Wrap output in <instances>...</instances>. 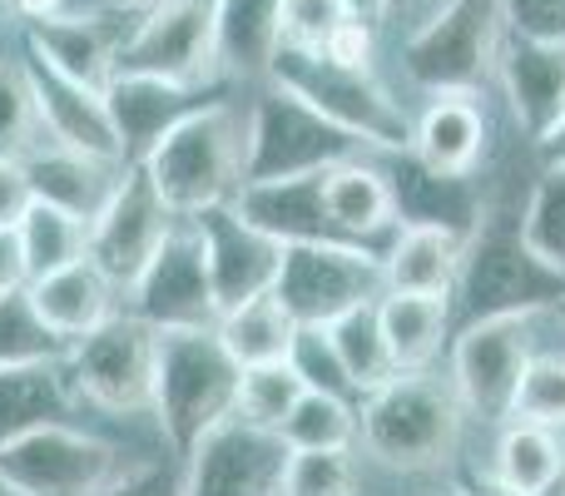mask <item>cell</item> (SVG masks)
I'll return each instance as SVG.
<instances>
[{
	"mask_svg": "<svg viewBox=\"0 0 565 496\" xmlns=\"http://www.w3.org/2000/svg\"><path fill=\"white\" fill-rule=\"evenodd\" d=\"M248 155V115H238L228 99H209L194 115H184L154 155L145 159V175L164 194L174 214H199L209 204H228L244 184Z\"/></svg>",
	"mask_w": 565,
	"mask_h": 496,
	"instance_id": "6da1fadb",
	"label": "cell"
},
{
	"mask_svg": "<svg viewBox=\"0 0 565 496\" xmlns=\"http://www.w3.org/2000/svg\"><path fill=\"white\" fill-rule=\"evenodd\" d=\"M238 368L218 328H159L154 342V412L179 457L194 452L214 422L238 412Z\"/></svg>",
	"mask_w": 565,
	"mask_h": 496,
	"instance_id": "7a4b0ae2",
	"label": "cell"
},
{
	"mask_svg": "<svg viewBox=\"0 0 565 496\" xmlns=\"http://www.w3.org/2000/svg\"><path fill=\"white\" fill-rule=\"evenodd\" d=\"M457 328L481 318H531L565 298V268L526 244L521 224H481L461 249L457 268Z\"/></svg>",
	"mask_w": 565,
	"mask_h": 496,
	"instance_id": "3957f363",
	"label": "cell"
},
{
	"mask_svg": "<svg viewBox=\"0 0 565 496\" xmlns=\"http://www.w3.org/2000/svg\"><path fill=\"white\" fill-rule=\"evenodd\" d=\"M358 432L362 447L377 462L402 472H417L441 462L457 447L461 432V398L457 388L437 382L427 368L397 372L382 388H372L358 402Z\"/></svg>",
	"mask_w": 565,
	"mask_h": 496,
	"instance_id": "277c9868",
	"label": "cell"
},
{
	"mask_svg": "<svg viewBox=\"0 0 565 496\" xmlns=\"http://www.w3.org/2000/svg\"><path fill=\"white\" fill-rule=\"evenodd\" d=\"M268 80H278L282 89L302 95L312 109L342 125L348 135H358L372 149H392V155H412V119L387 89L372 80V70H352L328 60L322 50L302 45H278Z\"/></svg>",
	"mask_w": 565,
	"mask_h": 496,
	"instance_id": "5b68a950",
	"label": "cell"
},
{
	"mask_svg": "<svg viewBox=\"0 0 565 496\" xmlns=\"http://www.w3.org/2000/svg\"><path fill=\"white\" fill-rule=\"evenodd\" d=\"M362 139L332 125L322 109H312L302 95L282 89L278 80L254 99L248 109V155H244V184H268V179H298L318 169L358 159Z\"/></svg>",
	"mask_w": 565,
	"mask_h": 496,
	"instance_id": "8992f818",
	"label": "cell"
},
{
	"mask_svg": "<svg viewBox=\"0 0 565 496\" xmlns=\"http://www.w3.org/2000/svg\"><path fill=\"white\" fill-rule=\"evenodd\" d=\"M501 0H447L431 10L402 45V70L412 85L447 95V89H477L501 50Z\"/></svg>",
	"mask_w": 565,
	"mask_h": 496,
	"instance_id": "52a82bcc",
	"label": "cell"
},
{
	"mask_svg": "<svg viewBox=\"0 0 565 496\" xmlns=\"http://www.w3.org/2000/svg\"><path fill=\"white\" fill-rule=\"evenodd\" d=\"M387 293V268L372 249L352 244H282L274 298L292 323H338L358 303H377Z\"/></svg>",
	"mask_w": 565,
	"mask_h": 496,
	"instance_id": "ba28073f",
	"label": "cell"
},
{
	"mask_svg": "<svg viewBox=\"0 0 565 496\" xmlns=\"http://www.w3.org/2000/svg\"><path fill=\"white\" fill-rule=\"evenodd\" d=\"M154 342H159V328H149L145 318L109 313L99 328L75 338L65 352L75 392L109 412L154 408Z\"/></svg>",
	"mask_w": 565,
	"mask_h": 496,
	"instance_id": "9c48e42d",
	"label": "cell"
},
{
	"mask_svg": "<svg viewBox=\"0 0 565 496\" xmlns=\"http://www.w3.org/2000/svg\"><path fill=\"white\" fill-rule=\"evenodd\" d=\"M129 313L145 318L149 328H218L209 253L194 214H179L169 224L149 268L129 283Z\"/></svg>",
	"mask_w": 565,
	"mask_h": 496,
	"instance_id": "30bf717a",
	"label": "cell"
},
{
	"mask_svg": "<svg viewBox=\"0 0 565 496\" xmlns=\"http://www.w3.org/2000/svg\"><path fill=\"white\" fill-rule=\"evenodd\" d=\"M288 452L282 432L228 412L184 457V496H282Z\"/></svg>",
	"mask_w": 565,
	"mask_h": 496,
	"instance_id": "8fae6325",
	"label": "cell"
},
{
	"mask_svg": "<svg viewBox=\"0 0 565 496\" xmlns=\"http://www.w3.org/2000/svg\"><path fill=\"white\" fill-rule=\"evenodd\" d=\"M0 482L20 496H99L115 482V447L65 422L0 447Z\"/></svg>",
	"mask_w": 565,
	"mask_h": 496,
	"instance_id": "7c38bea8",
	"label": "cell"
},
{
	"mask_svg": "<svg viewBox=\"0 0 565 496\" xmlns=\"http://www.w3.org/2000/svg\"><path fill=\"white\" fill-rule=\"evenodd\" d=\"M214 10L218 0H154L119 35L115 70L204 85L214 75Z\"/></svg>",
	"mask_w": 565,
	"mask_h": 496,
	"instance_id": "4fadbf2b",
	"label": "cell"
},
{
	"mask_svg": "<svg viewBox=\"0 0 565 496\" xmlns=\"http://www.w3.org/2000/svg\"><path fill=\"white\" fill-rule=\"evenodd\" d=\"M174 219L179 214L164 204V194H159L154 179L145 175V165H135V169H125V179H119V189L109 194V204L89 219L85 253L99 263V273H105L115 288L129 293V283L149 268V258L159 253Z\"/></svg>",
	"mask_w": 565,
	"mask_h": 496,
	"instance_id": "5bb4252c",
	"label": "cell"
},
{
	"mask_svg": "<svg viewBox=\"0 0 565 496\" xmlns=\"http://www.w3.org/2000/svg\"><path fill=\"white\" fill-rule=\"evenodd\" d=\"M531 358L526 318H481L451 338V388L481 422H507Z\"/></svg>",
	"mask_w": 565,
	"mask_h": 496,
	"instance_id": "9a60e30c",
	"label": "cell"
},
{
	"mask_svg": "<svg viewBox=\"0 0 565 496\" xmlns=\"http://www.w3.org/2000/svg\"><path fill=\"white\" fill-rule=\"evenodd\" d=\"M199 234H204L209 253V283H214V303L218 318L238 303L258 298V293H274L282 244L264 229H254L234 204H209L194 214Z\"/></svg>",
	"mask_w": 565,
	"mask_h": 496,
	"instance_id": "2e32d148",
	"label": "cell"
},
{
	"mask_svg": "<svg viewBox=\"0 0 565 496\" xmlns=\"http://www.w3.org/2000/svg\"><path fill=\"white\" fill-rule=\"evenodd\" d=\"M199 105H209L204 85H179L164 75H139V70H115L105 85V109L119 139V165L135 169L154 155V145L179 125L184 115H194Z\"/></svg>",
	"mask_w": 565,
	"mask_h": 496,
	"instance_id": "e0dca14e",
	"label": "cell"
},
{
	"mask_svg": "<svg viewBox=\"0 0 565 496\" xmlns=\"http://www.w3.org/2000/svg\"><path fill=\"white\" fill-rule=\"evenodd\" d=\"M20 70H25V80H30L35 119L50 135V145H65V149L99 155V159H119V139H115V125H109V109H105V89H89V85H79V80L60 75L35 50H25Z\"/></svg>",
	"mask_w": 565,
	"mask_h": 496,
	"instance_id": "ac0fdd59",
	"label": "cell"
},
{
	"mask_svg": "<svg viewBox=\"0 0 565 496\" xmlns=\"http://www.w3.org/2000/svg\"><path fill=\"white\" fill-rule=\"evenodd\" d=\"M322 175H328V169L298 175V179H268V184H238V194L228 199V204L254 229L274 234L278 244H352V249H362L358 239L332 224L328 199H322Z\"/></svg>",
	"mask_w": 565,
	"mask_h": 496,
	"instance_id": "d6986e66",
	"label": "cell"
},
{
	"mask_svg": "<svg viewBox=\"0 0 565 496\" xmlns=\"http://www.w3.org/2000/svg\"><path fill=\"white\" fill-rule=\"evenodd\" d=\"M20 165H25L30 194L55 204V209H65V214H75V219H85V229H89V219L109 204L119 179H125V165H119V159L79 155V149H65V145L25 149Z\"/></svg>",
	"mask_w": 565,
	"mask_h": 496,
	"instance_id": "ffe728a7",
	"label": "cell"
},
{
	"mask_svg": "<svg viewBox=\"0 0 565 496\" xmlns=\"http://www.w3.org/2000/svg\"><path fill=\"white\" fill-rule=\"evenodd\" d=\"M25 50H35L60 75L79 80L89 89H105L109 75H115L119 30L105 15H70V10H60V15L25 20Z\"/></svg>",
	"mask_w": 565,
	"mask_h": 496,
	"instance_id": "44dd1931",
	"label": "cell"
},
{
	"mask_svg": "<svg viewBox=\"0 0 565 496\" xmlns=\"http://www.w3.org/2000/svg\"><path fill=\"white\" fill-rule=\"evenodd\" d=\"M497 65H501V85H507V99L516 109L521 129L541 135V129L556 125L561 95H565V45H556V40H531L511 30V40L497 50Z\"/></svg>",
	"mask_w": 565,
	"mask_h": 496,
	"instance_id": "7402d4cb",
	"label": "cell"
},
{
	"mask_svg": "<svg viewBox=\"0 0 565 496\" xmlns=\"http://www.w3.org/2000/svg\"><path fill=\"white\" fill-rule=\"evenodd\" d=\"M487 149V115L471 99V89H447L427 105V115L412 125V155L437 179H461Z\"/></svg>",
	"mask_w": 565,
	"mask_h": 496,
	"instance_id": "603a6c76",
	"label": "cell"
},
{
	"mask_svg": "<svg viewBox=\"0 0 565 496\" xmlns=\"http://www.w3.org/2000/svg\"><path fill=\"white\" fill-rule=\"evenodd\" d=\"M25 293H30V303H35V313L65 342L85 338L89 328H99V323L115 313V283L99 273V263L89 258V253L65 263V268L45 273V278H30Z\"/></svg>",
	"mask_w": 565,
	"mask_h": 496,
	"instance_id": "cb8c5ba5",
	"label": "cell"
},
{
	"mask_svg": "<svg viewBox=\"0 0 565 496\" xmlns=\"http://www.w3.org/2000/svg\"><path fill=\"white\" fill-rule=\"evenodd\" d=\"M461 249L467 239L457 234L451 224H437V219H407L392 239L387 258V288L402 293H447L457 288V268H461Z\"/></svg>",
	"mask_w": 565,
	"mask_h": 496,
	"instance_id": "d4e9b609",
	"label": "cell"
},
{
	"mask_svg": "<svg viewBox=\"0 0 565 496\" xmlns=\"http://www.w3.org/2000/svg\"><path fill=\"white\" fill-rule=\"evenodd\" d=\"M70 412H75V378H65L60 362L0 368V447L45 422H65Z\"/></svg>",
	"mask_w": 565,
	"mask_h": 496,
	"instance_id": "484cf974",
	"label": "cell"
},
{
	"mask_svg": "<svg viewBox=\"0 0 565 496\" xmlns=\"http://www.w3.org/2000/svg\"><path fill=\"white\" fill-rule=\"evenodd\" d=\"M377 318H382V338H387L397 372H417L437 358L441 338L451 333V298L447 293L387 288L377 298Z\"/></svg>",
	"mask_w": 565,
	"mask_h": 496,
	"instance_id": "4316f807",
	"label": "cell"
},
{
	"mask_svg": "<svg viewBox=\"0 0 565 496\" xmlns=\"http://www.w3.org/2000/svg\"><path fill=\"white\" fill-rule=\"evenodd\" d=\"M278 55V0H218L214 65L238 80L268 75Z\"/></svg>",
	"mask_w": 565,
	"mask_h": 496,
	"instance_id": "83f0119b",
	"label": "cell"
},
{
	"mask_svg": "<svg viewBox=\"0 0 565 496\" xmlns=\"http://www.w3.org/2000/svg\"><path fill=\"white\" fill-rule=\"evenodd\" d=\"M292 333L298 323L288 318V308L274 298V293H258V298L238 303L218 318V338H224L228 358L238 368H264V362H288Z\"/></svg>",
	"mask_w": 565,
	"mask_h": 496,
	"instance_id": "f1b7e54d",
	"label": "cell"
},
{
	"mask_svg": "<svg viewBox=\"0 0 565 496\" xmlns=\"http://www.w3.org/2000/svg\"><path fill=\"white\" fill-rule=\"evenodd\" d=\"M497 477L531 492V496H546L565 477V447H561L556 428L511 418L507 437H501V447H497Z\"/></svg>",
	"mask_w": 565,
	"mask_h": 496,
	"instance_id": "f546056e",
	"label": "cell"
},
{
	"mask_svg": "<svg viewBox=\"0 0 565 496\" xmlns=\"http://www.w3.org/2000/svg\"><path fill=\"white\" fill-rule=\"evenodd\" d=\"M15 234H20V253H25L30 278H45V273L85 258V219L65 214V209L45 204V199H35V204L20 214Z\"/></svg>",
	"mask_w": 565,
	"mask_h": 496,
	"instance_id": "4dcf8cb0",
	"label": "cell"
},
{
	"mask_svg": "<svg viewBox=\"0 0 565 496\" xmlns=\"http://www.w3.org/2000/svg\"><path fill=\"white\" fill-rule=\"evenodd\" d=\"M328 333H332V342H338L342 362H348V378L362 398H367L372 388H382L387 378H397L392 348H387V338H382L377 303H358V308L342 313L338 323H328Z\"/></svg>",
	"mask_w": 565,
	"mask_h": 496,
	"instance_id": "1f68e13d",
	"label": "cell"
},
{
	"mask_svg": "<svg viewBox=\"0 0 565 496\" xmlns=\"http://www.w3.org/2000/svg\"><path fill=\"white\" fill-rule=\"evenodd\" d=\"M70 342L35 313L25 288L0 293V368H25V362H60Z\"/></svg>",
	"mask_w": 565,
	"mask_h": 496,
	"instance_id": "d6a6232c",
	"label": "cell"
},
{
	"mask_svg": "<svg viewBox=\"0 0 565 496\" xmlns=\"http://www.w3.org/2000/svg\"><path fill=\"white\" fill-rule=\"evenodd\" d=\"M282 442L288 447H348L358 437V402H342L332 392H302L298 408L282 418Z\"/></svg>",
	"mask_w": 565,
	"mask_h": 496,
	"instance_id": "836d02e7",
	"label": "cell"
},
{
	"mask_svg": "<svg viewBox=\"0 0 565 496\" xmlns=\"http://www.w3.org/2000/svg\"><path fill=\"white\" fill-rule=\"evenodd\" d=\"M288 368L302 378V388L332 392V398H342V402H362V392L352 388V378H348V362H342L338 342H332V333L318 328V323H298L292 348H288Z\"/></svg>",
	"mask_w": 565,
	"mask_h": 496,
	"instance_id": "e575fe53",
	"label": "cell"
},
{
	"mask_svg": "<svg viewBox=\"0 0 565 496\" xmlns=\"http://www.w3.org/2000/svg\"><path fill=\"white\" fill-rule=\"evenodd\" d=\"M302 378L288 368V362H264V368H244V378H238V412H244L248 422H258V428H282V418H288L292 408H298L302 398Z\"/></svg>",
	"mask_w": 565,
	"mask_h": 496,
	"instance_id": "d590c367",
	"label": "cell"
},
{
	"mask_svg": "<svg viewBox=\"0 0 565 496\" xmlns=\"http://www.w3.org/2000/svg\"><path fill=\"white\" fill-rule=\"evenodd\" d=\"M521 234L546 263L565 268V165H546V175L531 189V204L521 214Z\"/></svg>",
	"mask_w": 565,
	"mask_h": 496,
	"instance_id": "8d00e7d4",
	"label": "cell"
},
{
	"mask_svg": "<svg viewBox=\"0 0 565 496\" xmlns=\"http://www.w3.org/2000/svg\"><path fill=\"white\" fill-rule=\"evenodd\" d=\"M358 472H352L348 447H292L282 467V496H352Z\"/></svg>",
	"mask_w": 565,
	"mask_h": 496,
	"instance_id": "74e56055",
	"label": "cell"
},
{
	"mask_svg": "<svg viewBox=\"0 0 565 496\" xmlns=\"http://www.w3.org/2000/svg\"><path fill=\"white\" fill-rule=\"evenodd\" d=\"M511 418L541 422V428H565V358H556V352L526 358Z\"/></svg>",
	"mask_w": 565,
	"mask_h": 496,
	"instance_id": "f35d334b",
	"label": "cell"
},
{
	"mask_svg": "<svg viewBox=\"0 0 565 496\" xmlns=\"http://www.w3.org/2000/svg\"><path fill=\"white\" fill-rule=\"evenodd\" d=\"M35 129L40 119H35V95H30L25 70L0 60V155H25Z\"/></svg>",
	"mask_w": 565,
	"mask_h": 496,
	"instance_id": "ab89813d",
	"label": "cell"
},
{
	"mask_svg": "<svg viewBox=\"0 0 565 496\" xmlns=\"http://www.w3.org/2000/svg\"><path fill=\"white\" fill-rule=\"evenodd\" d=\"M342 20H348L342 0H278V45L322 50Z\"/></svg>",
	"mask_w": 565,
	"mask_h": 496,
	"instance_id": "60d3db41",
	"label": "cell"
},
{
	"mask_svg": "<svg viewBox=\"0 0 565 496\" xmlns=\"http://www.w3.org/2000/svg\"><path fill=\"white\" fill-rule=\"evenodd\" d=\"M501 15L516 35L565 45V0H501Z\"/></svg>",
	"mask_w": 565,
	"mask_h": 496,
	"instance_id": "b9f144b4",
	"label": "cell"
},
{
	"mask_svg": "<svg viewBox=\"0 0 565 496\" xmlns=\"http://www.w3.org/2000/svg\"><path fill=\"white\" fill-rule=\"evenodd\" d=\"M99 496H184V462L174 457L149 462V467L129 472V477H115Z\"/></svg>",
	"mask_w": 565,
	"mask_h": 496,
	"instance_id": "7bdbcfd3",
	"label": "cell"
},
{
	"mask_svg": "<svg viewBox=\"0 0 565 496\" xmlns=\"http://www.w3.org/2000/svg\"><path fill=\"white\" fill-rule=\"evenodd\" d=\"M372 35H377V30L348 15V20H342V25L328 35L322 55L338 60V65H352V70H372Z\"/></svg>",
	"mask_w": 565,
	"mask_h": 496,
	"instance_id": "ee69618b",
	"label": "cell"
},
{
	"mask_svg": "<svg viewBox=\"0 0 565 496\" xmlns=\"http://www.w3.org/2000/svg\"><path fill=\"white\" fill-rule=\"evenodd\" d=\"M30 204H35V194H30L20 155H0V229H15Z\"/></svg>",
	"mask_w": 565,
	"mask_h": 496,
	"instance_id": "f6af8a7d",
	"label": "cell"
},
{
	"mask_svg": "<svg viewBox=\"0 0 565 496\" xmlns=\"http://www.w3.org/2000/svg\"><path fill=\"white\" fill-rule=\"evenodd\" d=\"M30 273H25V253H20V234L15 229H0V293L10 288H25Z\"/></svg>",
	"mask_w": 565,
	"mask_h": 496,
	"instance_id": "bcb514c9",
	"label": "cell"
},
{
	"mask_svg": "<svg viewBox=\"0 0 565 496\" xmlns=\"http://www.w3.org/2000/svg\"><path fill=\"white\" fill-rule=\"evenodd\" d=\"M342 10H348L352 20H362V25H372V30H377L382 20H387L392 0H342Z\"/></svg>",
	"mask_w": 565,
	"mask_h": 496,
	"instance_id": "7dc6e473",
	"label": "cell"
},
{
	"mask_svg": "<svg viewBox=\"0 0 565 496\" xmlns=\"http://www.w3.org/2000/svg\"><path fill=\"white\" fill-rule=\"evenodd\" d=\"M461 496H531V492L511 487V482H501V477H481V482H467Z\"/></svg>",
	"mask_w": 565,
	"mask_h": 496,
	"instance_id": "c3c4849f",
	"label": "cell"
},
{
	"mask_svg": "<svg viewBox=\"0 0 565 496\" xmlns=\"http://www.w3.org/2000/svg\"><path fill=\"white\" fill-rule=\"evenodd\" d=\"M10 6H15L25 20H40V15H60V10H65V0H10Z\"/></svg>",
	"mask_w": 565,
	"mask_h": 496,
	"instance_id": "681fc988",
	"label": "cell"
},
{
	"mask_svg": "<svg viewBox=\"0 0 565 496\" xmlns=\"http://www.w3.org/2000/svg\"><path fill=\"white\" fill-rule=\"evenodd\" d=\"M154 0H105V10H115V15H139V10H149Z\"/></svg>",
	"mask_w": 565,
	"mask_h": 496,
	"instance_id": "f907efd6",
	"label": "cell"
},
{
	"mask_svg": "<svg viewBox=\"0 0 565 496\" xmlns=\"http://www.w3.org/2000/svg\"><path fill=\"white\" fill-rule=\"evenodd\" d=\"M551 313H556V318L565 323V298H561V303H556V308H551Z\"/></svg>",
	"mask_w": 565,
	"mask_h": 496,
	"instance_id": "816d5d0a",
	"label": "cell"
},
{
	"mask_svg": "<svg viewBox=\"0 0 565 496\" xmlns=\"http://www.w3.org/2000/svg\"><path fill=\"white\" fill-rule=\"evenodd\" d=\"M0 496H20V492H10V487H6V482H0Z\"/></svg>",
	"mask_w": 565,
	"mask_h": 496,
	"instance_id": "f5cc1de1",
	"label": "cell"
},
{
	"mask_svg": "<svg viewBox=\"0 0 565 496\" xmlns=\"http://www.w3.org/2000/svg\"><path fill=\"white\" fill-rule=\"evenodd\" d=\"M556 119H565V95H561V115H556Z\"/></svg>",
	"mask_w": 565,
	"mask_h": 496,
	"instance_id": "db71d44e",
	"label": "cell"
},
{
	"mask_svg": "<svg viewBox=\"0 0 565 496\" xmlns=\"http://www.w3.org/2000/svg\"><path fill=\"white\" fill-rule=\"evenodd\" d=\"M392 6H397V0H392Z\"/></svg>",
	"mask_w": 565,
	"mask_h": 496,
	"instance_id": "11a10c76",
	"label": "cell"
},
{
	"mask_svg": "<svg viewBox=\"0 0 565 496\" xmlns=\"http://www.w3.org/2000/svg\"><path fill=\"white\" fill-rule=\"evenodd\" d=\"M561 482H565V477H561Z\"/></svg>",
	"mask_w": 565,
	"mask_h": 496,
	"instance_id": "9f6ffc18",
	"label": "cell"
}]
</instances>
